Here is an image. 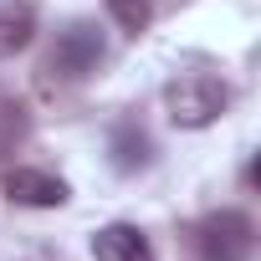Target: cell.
I'll use <instances>...</instances> for the list:
<instances>
[{"label": "cell", "mask_w": 261, "mask_h": 261, "mask_svg": "<svg viewBox=\"0 0 261 261\" xmlns=\"http://www.w3.org/2000/svg\"><path fill=\"white\" fill-rule=\"evenodd\" d=\"M230 108V87L210 72H185L164 87V113L174 128H210Z\"/></svg>", "instance_id": "6da1fadb"}, {"label": "cell", "mask_w": 261, "mask_h": 261, "mask_svg": "<svg viewBox=\"0 0 261 261\" xmlns=\"http://www.w3.org/2000/svg\"><path fill=\"white\" fill-rule=\"evenodd\" d=\"M251 251H256V220L246 210H210L195 225L200 261H251Z\"/></svg>", "instance_id": "7a4b0ae2"}, {"label": "cell", "mask_w": 261, "mask_h": 261, "mask_svg": "<svg viewBox=\"0 0 261 261\" xmlns=\"http://www.w3.org/2000/svg\"><path fill=\"white\" fill-rule=\"evenodd\" d=\"M102 57H108L102 31H97L92 21H72V26L57 36L51 57H46V77H57V82H82V77H92V72L102 67Z\"/></svg>", "instance_id": "3957f363"}, {"label": "cell", "mask_w": 261, "mask_h": 261, "mask_svg": "<svg viewBox=\"0 0 261 261\" xmlns=\"http://www.w3.org/2000/svg\"><path fill=\"white\" fill-rule=\"evenodd\" d=\"M67 179H57V174H46V169H31V164H16V169H6V200L11 205H31V210H57V205H67Z\"/></svg>", "instance_id": "277c9868"}, {"label": "cell", "mask_w": 261, "mask_h": 261, "mask_svg": "<svg viewBox=\"0 0 261 261\" xmlns=\"http://www.w3.org/2000/svg\"><path fill=\"white\" fill-rule=\"evenodd\" d=\"M108 154H113V169L118 174H139V169L154 164V139L144 134L134 118H123V123H113V134H108Z\"/></svg>", "instance_id": "5b68a950"}, {"label": "cell", "mask_w": 261, "mask_h": 261, "mask_svg": "<svg viewBox=\"0 0 261 261\" xmlns=\"http://www.w3.org/2000/svg\"><path fill=\"white\" fill-rule=\"evenodd\" d=\"M92 256L97 261H154V246H149V236L139 225L113 220V225H102L92 236Z\"/></svg>", "instance_id": "8992f818"}, {"label": "cell", "mask_w": 261, "mask_h": 261, "mask_svg": "<svg viewBox=\"0 0 261 261\" xmlns=\"http://www.w3.org/2000/svg\"><path fill=\"white\" fill-rule=\"evenodd\" d=\"M36 36V6L31 0H0V57L26 51Z\"/></svg>", "instance_id": "52a82bcc"}, {"label": "cell", "mask_w": 261, "mask_h": 261, "mask_svg": "<svg viewBox=\"0 0 261 261\" xmlns=\"http://www.w3.org/2000/svg\"><path fill=\"white\" fill-rule=\"evenodd\" d=\"M108 16H113L128 36H144L149 21H154V6H149V0H108Z\"/></svg>", "instance_id": "ba28073f"}]
</instances>
